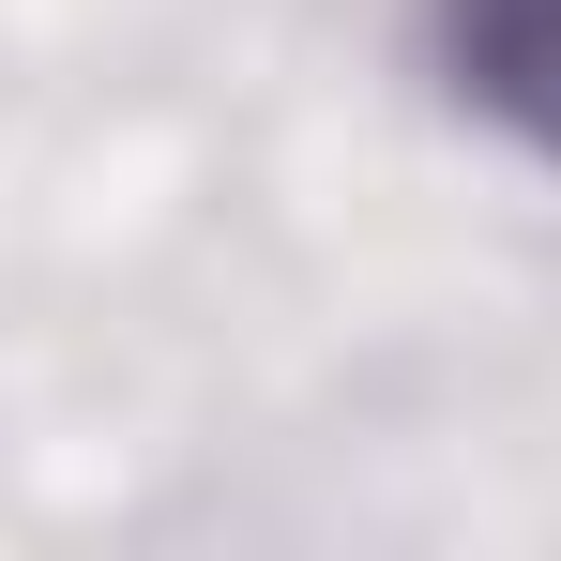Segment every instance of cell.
<instances>
[{
    "instance_id": "6da1fadb",
    "label": "cell",
    "mask_w": 561,
    "mask_h": 561,
    "mask_svg": "<svg viewBox=\"0 0 561 561\" xmlns=\"http://www.w3.org/2000/svg\"><path fill=\"white\" fill-rule=\"evenodd\" d=\"M456 77L561 152V0H456Z\"/></svg>"
}]
</instances>
